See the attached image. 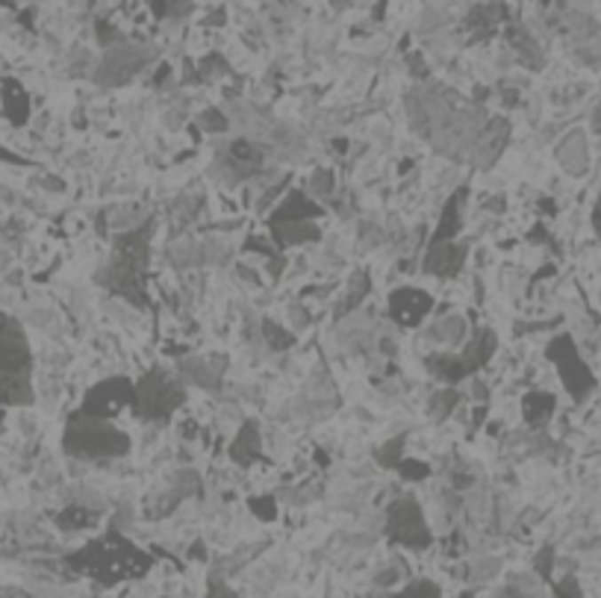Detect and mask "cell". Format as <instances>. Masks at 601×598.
<instances>
[{"label":"cell","instance_id":"obj_7","mask_svg":"<svg viewBox=\"0 0 601 598\" xmlns=\"http://www.w3.org/2000/svg\"><path fill=\"white\" fill-rule=\"evenodd\" d=\"M386 531L395 542L407 548H428L433 537L428 522L422 516V508L413 499H399L390 508V519H386Z\"/></svg>","mask_w":601,"mask_h":598},{"label":"cell","instance_id":"obj_2","mask_svg":"<svg viewBox=\"0 0 601 598\" xmlns=\"http://www.w3.org/2000/svg\"><path fill=\"white\" fill-rule=\"evenodd\" d=\"M68 563L77 569V572L98 578L100 584H115L122 581V578L145 575L147 566H151V557H147L145 551H138L136 546H130L122 533H107L104 539L89 542L86 548L71 555Z\"/></svg>","mask_w":601,"mask_h":598},{"label":"cell","instance_id":"obj_4","mask_svg":"<svg viewBox=\"0 0 601 598\" xmlns=\"http://www.w3.org/2000/svg\"><path fill=\"white\" fill-rule=\"evenodd\" d=\"M62 448L71 457H89V460H109V457H124L130 451V437L107 419L86 416V413H74L66 425V437H62Z\"/></svg>","mask_w":601,"mask_h":598},{"label":"cell","instance_id":"obj_31","mask_svg":"<svg viewBox=\"0 0 601 598\" xmlns=\"http://www.w3.org/2000/svg\"><path fill=\"white\" fill-rule=\"evenodd\" d=\"M540 572L549 578V572H551V548H545L542 555H540Z\"/></svg>","mask_w":601,"mask_h":598},{"label":"cell","instance_id":"obj_24","mask_svg":"<svg viewBox=\"0 0 601 598\" xmlns=\"http://www.w3.org/2000/svg\"><path fill=\"white\" fill-rule=\"evenodd\" d=\"M312 189L321 192V195H330V192H334V174H330V171H316V174H312Z\"/></svg>","mask_w":601,"mask_h":598},{"label":"cell","instance_id":"obj_9","mask_svg":"<svg viewBox=\"0 0 601 598\" xmlns=\"http://www.w3.org/2000/svg\"><path fill=\"white\" fill-rule=\"evenodd\" d=\"M549 357L554 363H558L560 369V377L563 383H566V389L575 395V398H584V392L593 386V374L587 372V366L581 363V357L575 351V345H572L569 336H560L554 339V342L549 345Z\"/></svg>","mask_w":601,"mask_h":598},{"label":"cell","instance_id":"obj_26","mask_svg":"<svg viewBox=\"0 0 601 598\" xmlns=\"http://www.w3.org/2000/svg\"><path fill=\"white\" fill-rule=\"evenodd\" d=\"M201 127H207V130H225L227 122L218 115V109H207V113L201 115Z\"/></svg>","mask_w":601,"mask_h":598},{"label":"cell","instance_id":"obj_3","mask_svg":"<svg viewBox=\"0 0 601 598\" xmlns=\"http://www.w3.org/2000/svg\"><path fill=\"white\" fill-rule=\"evenodd\" d=\"M33 354L24 327L12 316H0V404H33Z\"/></svg>","mask_w":601,"mask_h":598},{"label":"cell","instance_id":"obj_22","mask_svg":"<svg viewBox=\"0 0 601 598\" xmlns=\"http://www.w3.org/2000/svg\"><path fill=\"white\" fill-rule=\"evenodd\" d=\"M263 330H265L268 345L277 348V351H283V348H289V345L295 342V336H292V334H286L283 327H277L274 321H263Z\"/></svg>","mask_w":601,"mask_h":598},{"label":"cell","instance_id":"obj_18","mask_svg":"<svg viewBox=\"0 0 601 598\" xmlns=\"http://www.w3.org/2000/svg\"><path fill=\"white\" fill-rule=\"evenodd\" d=\"M272 236H274L277 245L286 248V245H295V242H316L319 230L307 222H281V224H272Z\"/></svg>","mask_w":601,"mask_h":598},{"label":"cell","instance_id":"obj_1","mask_svg":"<svg viewBox=\"0 0 601 598\" xmlns=\"http://www.w3.org/2000/svg\"><path fill=\"white\" fill-rule=\"evenodd\" d=\"M154 224L130 230V233H118L113 239V256H109L107 269L98 274V280L115 292L133 301L136 307H145V269H147V245H151Z\"/></svg>","mask_w":601,"mask_h":598},{"label":"cell","instance_id":"obj_33","mask_svg":"<svg viewBox=\"0 0 601 598\" xmlns=\"http://www.w3.org/2000/svg\"><path fill=\"white\" fill-rule=\"evenodd\" d=\"M0 595H24V590H6V586H0Z\"/></svg>","mask_w":601,"mask_h":598},{"label":"cell","instance_id":"obj_28","mask_svg":"<svg viewBox=\"0 0 601 598\" xmlns=\"http://www.w3.org/2000/svg\"><path fill=\"white\" fill-rule=\"evenodd\" d=\"M401 445H404L401 439H395V443H390L381 454H377V460H381L384 466H395V460H399V454H401Z\"/></svg>","mask_w":601,"mask_h":598},{"label":"cell","instance_id":"obj_17","mask_svg":"<svg viewBox=\"0 0 601 598\" xmlns=\"http://www.w3.org/2000/svg\"><path fill=\"white\" fill-rule=\"evenodd\" d=\"M466 195H469L466 189H457L455 195L448 198V204L442 207L439 227H437V233H433V242H431V245H437V242H451V239L457 236L460 224H463V218H460V201H463Z\"/></svg>","mask_w":601,"mask_h":598},{"label":"cell","instance_id":"obj_11","mask_svg":"<svg viewBox=\"0 0 601 598\" xmlns=\"http://www.w3.org/2000/svg\"><path fill=\"white\" fill-rule=\"evenodd\" d=\"M466 260V245H451V242H437L431 245V254L424 260V271L442 274V278H455L460 265Z\"/></svg>","mask_w":601,"mask_h":598},{"label":"cell","instance_id":"obj_30","mask_svg":"<svg viewBox=\"0 0 601 598\" xmlns=\"http://www.w3.org/2000/svg\"><path fill=\"white\" fill-rule=\"evenodd\" d=\"M98 33H100V39H104V44H118V39H122L118 30H109L107 21H98Z\"/></svg>","mask_w":601,"mask_h":598},{"label":"cell","instance_id":"obj_6","mask_svg":"<svg viewBox=\"0 0 601 598\" xmlns=\"http://www.w3.org/2000/svg\"><path fill=\"white\" fill-rule=\"evenodd\" d=\"M495 345H498V336H495V330H478L475 334V339L469 342V348L460 357H442V354H433V357H428V369L437 374V377H442L446 383H457V381H463L466 374H471L475 369H480L489 357H493V351H495Z\"/></svg>","mask_w":601,"mask_h":598},{"label":"cell","instance_id":"obj_27","mask_svg":"<svg viewBox=\"0 0 601 598\" xmlns=\"http://www.w3.org/2000/svg\"><path fill=\"white\" fill-rule=\"evenodd\" d=\"M455 404H457V392H439L437 404H433V413H437V416H439V413H442V416H448V410L455 407Z\"/></svg>","mask_w":601,"mask_h":598},{"label":"cell","instance_id":"obj_23","mask_svg":"<svg viewBox=\"0 0 601 598\" xmlns=\"http://www.w3.org/2000/svg\"><path fill=\"white\" fill-rule=\"evenodd\" d=\"M399 472L407 477V481H419V477H428L431 468L428 463H415V460H404V463H399Z\"/></svg>","mask_w":601,"mask_h":598},{"label":"cell","instance_id":"obj_19","mask_svg":"<svg viewBox=\"0 0 601 598\" xmlns=\"http://www.w3.org/2000/svg\"><path fill=\"white\" fill-rule=\"evenodd\" d=\"M230 165L236 169V174L239 177H245V174H251V171H257L260 169V160H263V153H260V148H254L251 142H245V139H239V142H233L230 145Z\"/></svg>","mask_w":601,"mask_h":598},{"label":"cell","instance_id":"obj_21","mask_svg":"<svg viewBox=\"0 0 601 598\" xmlns=\"http://www.w3.org/2000/svg\"><path fill=\"white\" fill-rule=\"evenodd\" d=\"M98 522V513H91L86 508H68L57 516V524L62 531H80V528H91Z\"/></svg>","mask_w":601,"mask_h":598},{"label":"cell","instance_id":"obj_25","mask_svg":"<svg viewBox=\"0 0 601 598\" xmlns=\"http://www.w3.org/2000/svg\"><path fill=\"white\" fill-rule=\"evenodd\" d=\"M251 510H257V516L260 519H274V499H251Z\"/></svg>","mask_w":601,"mask_h":598},{"label":"cell","instance_id":"obj_8","mask_svg":"<svg viewBox=\"0 0 601 598\" xmlns=\"http://www.w3.org/2000/svg\"><path fill=\"white\" fill-rule=\"evenodd\" d=\"M136 398V386L127 381V377H113V381H104L98 386H91L83 398L80 413L86 416H98V419H109L115 416L124 404H130Z\"/></svg>","mask_w":601,"mask_h":598},{"label":"cell","instance_id":"obj_14","mask_svg":"<svg viewBox=\"0 0 601 598\" xmlns=\"http://www.w3.org/2000/svg\"><path fill=\"white\" fill-rule=\"evenodd\" d=\"M325 213V207H316L312 201L304 195V192H292L289 198L277 207V213L272 216V224L281 222H307V218H316Z\"/></svg>","mask_w":601,"mask_h":598},{"label":"cell","instance_id":"obj_29","mask_svg":"<svg viewBox=\"0 0 601 598\" xmlns=\"http://www.w3.org/2000/svg\"><path fill=\"white\" fill-rule=\"evenodd\" d=\"M401 595H439V590L431 586V581H415L413 586H407Z\"/></svg>","mask_w":601,"mask_h":598},{"label":"cell","instance_id":"obj_10","mask_svg":"<svg viewBox=\"0 0 601 598\" xmlns=\"http://www.w3.org/2000/svg\"><path fill=\"white\" fill-rule=\"evenodd\" d=\"M433 301L428 292L422 289H395L390 295V312L392 319L404 327H415L419 321L428 316Z\"/></svg>","mask_w":601,"mask_h":598},{"label":"cell","instance_id":"obj_20","mask_svg":"<svg viewBox=\"0 0 601 598\" xmlns=\"http://www.w3.org/2000/svg\"><path fill=\"white\" fill-rule=\"evenodd\" d=\"M551 410H554V398L549 392L525 395V419H528V425H545V419L551 416Z\"/></svg>","mask_w":601,"mask_h":598},{"label":"cell","instance_id":"obj_5","mask_svg":"<svg viewBox=\"0 0 601 598\" xmlns=\"http://www.w3.org/2000/svg\"><path fill=\"white\" fill-rule=\"evenodd\" d=\"M183 404V389L162 369L147 372L136 383L133 413L147 421H165Z\"/></svg>","mask_w":601,"mask_h":598},{"label":"cell","instance_id":"obj_32","mask_svg":"<svg viewBox=\"0 0 601 598\" xmlns=\"http://www.w3.org/2000/svg\"><path fill=\"white\" fill-rule=\"evenodd\" d=\"M0 160H6V162H15V165H27V160H21V156L9 153V151H4V148H0Z\"/></svg>","mask_w":601,"mask_h":598},{"label":"cell","instance_id":"obj_13","mask_svg":"<svg viewBox=\"0 0 601 598\" xmlns=\"http://www.w3.org/2000/svg\"><path fill=\"white\" fill-rule=\"evenodd\" d=\"M0 95H4V109H6L9 122L15 127L27 124V118H30V95H27V89L21 83L12 77H4V83H0Z\"/></svg>","mask_w":601,"mask_h":598},{"label":"cell","instance_id":"obj_16","mask_svg":"<svg viewBox=\"0 0 601 598\" xmlns=\"http://www.w3.org/2000/svg\"><path fill=\"white\" fill-rule=\"evenodd\" d=\"M142 62H145V53H138L133 48H118L113 57L104 62V68L109 71V77L104 83H124L133 71L142 68Z\"/></svg>","mask_w":601,"mask_h":598},{"label":"cell","instance_id":"obj_12","mask_svg":"<svg viewBox=\"0 0 601 598\" xmlns=\"http://www.w3.org/2000/svg\"><path fill=\"white\" fill-rule=\"evenodd\" d=\"M225 357H210V360H186L180 363V377L203 386V389H218L221 374H225Z\"/></svg>","mask_w":601,"mask_h":598},{"label":"cell","instance_id":"obj_15","mask_svg":"<svg viewBox=\"0 0 601 598\" xmlns=\"http://www.w3.org/2000/svg\"><path fill=\"white\" fill-rule=\"evenodd\" d=\"M230 457H233L239 466H251L254 460L260 457V430H257L254 421H245L239 437L230 443Z\"/></svg>","mask_w":601,"mask_h":598}]
</instances>
